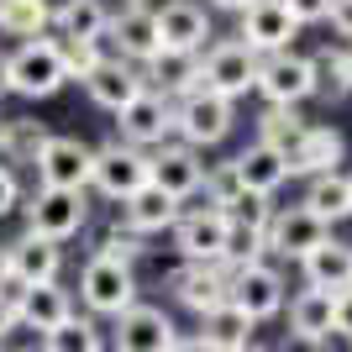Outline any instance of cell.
<instances>
[{
	"label": "cell",
	"instance_id": "cell-1",
	"mask_svg": "<svg viewBox=\"0 0 352 352\" xmlns=\"http://www.w3.org/2000/svg\"><path fill=\"white\" fill-rule=\"evenodd\" d=\"M6 74H11V95H27V100L58 95L63 79H69L58 37H21V47L6 58Z\"/></svg>",
	"mask_w": 352,
	"mask_h": 352
},
{
	"label": "cell",
	"instance_id": "cell-2",
	"mask_svg": "<svg viewBox=\"0 0 352 352\" xmlns=\"http://www.w3.org/2000/svg\"><path fill=\"white\" fill-rule=\"evenodd\" d=\"M232 121H236L232 100H226V95H216V89L195 85L190 95H179V111H174V132L184 137L190 147H216L221 137L232 132Z\"/></svg>",
	"mask_w": 352,
	"mask_h": 352
},
{
	"label": "cell",
	"instance_id": "cell-3",
	"mask_svg": "<svg viewBox=\"0 0 352 352\" xmlns=\"http://www.w3.org/2000/svg\"><path fill=\"white\" fill-rule=\"evenodd\" d=\"M89 206H85V190H58V184H37L27 200V232H43L53 242H69V236L85 232Z\"/></svg>",
	"mask_w": 352,
	"mask_h": 352
},
{
	"label": "cell",
	"instance_id": "cell-4",
	"mask_svg": "<svg viewBox=\"0 0 352 352\" xmlns=\"http://www.w3.org/2000/svg\"><path fill=\"white\" fill-rule=\"evenodd\" d=\"M252 89H258L263 100H279V105L310 100V95H316V58H300V53H289V47L263 53V58H258V79H252Z\"/></svg>",
	"mask_w": 352,
	"mask_h": 352
},
{
	"label": "cell",
	"instance_id": "cell-5",
	"mask_svg": "<svg viewBox=\"0 0 352 352\" xmlns=\"http://www.w3.org/2000/svg\"><path fill=\"white\" fill-rule=\"evenodd\" d=\"M79 300H85L95 316H121V310L137 300V279H132V263H116V258H105L95 252L79 274Z\"/></svg>",
	"mask_w": 352,
	"mask_h": 352
},
{
	"label": "cell",
	"instance_id": "cell-6",
	"mask_svg": "<svg viewBox=\"0 0 352 352\" xmlns=\"http://www.w3.org/2000/svg\"><path fill=\"white\" fill-rule=\"evenodd\" d=\"M174 232V248L190 258V263H221L226 252V236H232V216L221 206H206V210H179V221L168 226Z\"/></svg>",
	"mask_w": 352,
	"mask_h": 352
},
{
	"label": "cell",
	"instance_id": "cell-7",
	"mask_svg": "<svg viewBox=\"0 0 352 352\" xmlns=\"http://www.w3.org/2000/svg\"><path fill=\"white\" fill-rule=\"evenodd\" d=\"M89 184H95L105 200H121V195H132L137 184H147V153H142L137 142L95 147V158H89Z\"/></svg>",
	"mask_w": 352,
	"mask_h": 352
},
{
	"label": "cell",
	"instance_id": "cell-8",
	"mask_svg": "<svg viewBox=\"0 0 352 352\" xmlns=\"http://www.w3.org/2000/svg\"><path fill=\"white\" fill-rule=\"evenodd\" d=\"M252 79H258V53H252L248 43H216L206 58H200V85L226 95V100L248 95Z\"/></svg>",
	"mask_w": 352,
	"mask_h": 352
},
{
	"label": "cell",
	"instance_id": "cell-9",
	"mask_svg": "<svg viewBox=\"0 0 352 352\" xmlns=\"http://www.w3.org/2000/svg\"><path fill=\"white\" fill-rule=\"evenodd\" d=\"M116 126H121V142L153 147V142H163V137L174 132V105H168V95L142 85L126 105H116Z\"/></svg>",
	"mask_w": 352,
	"mask_h": 352
},
{
	"label": "cell",
	"instance_id": "cell-10",
	"mask_svg": "<svg viewBox=\"0 0 352 352\" xmlns=\"http://www.w3.org/2000/svg\"><path fill=\"white\" fill-rule=\"evenodd\" d=\"M105 37L116 43L121 58L147 63V58L163 47V37H158V11H147V0H126L116 16H105Z\"/></svg>",
	"mask_w": 352,
	"mask_h": 352
},
{
	"label": "cell",
	"instance_id": "cell-11",
	"mask_svg": "<svg viewBox=\"0 0 352 352\" xmlns=\"http://www.w3.org/2000/svg\"><path fill=\"white\" fill-rule=\"evenodd\" d=\"M89 158L95 147H85L79 137H47L37 147V184H58V190H85L89 184Z\"/></svg>",
	"mask_w": 352,
	"mask_h": 352
},
{
	"label": "cell",
	"instance_id": "cell-12",
	"mask_svg": "<svg viewBox=\"0 0 352 352\" xmlns=\"http://www.w3.org/2000/svg\"><path fill=\"white\" fill-rule=\"evenodd\" d=\"M226 300L232 305H242L252 316V321H268V316H279L284 310V279H279V268H268V263H242L232 274V289H226Z\"/></svg>",
	"mask_w": 352,
	"mask_h": 352
},
{
	"label": "cell",
	"instance_id": "cell-13",
	"mask_svg": "<svg viewBox=\"0 0 352 352\" xmlns=\"http://www.w3.org/2000/svg\"><path fill=\"white\" fill-rule=\"evenodd\" d=\"M242 43L252 47V53H279V47L294 43V32H300V21H294V11L284 6V0H252V6H242Z\"/></svg>",
	"mask_w": 352,
	"mask_h": 352
},
{
	"label": "cell",
	"instance_id": "cell-14",
	"mask_svg": "<svg viewBox=\"0 0 352 352\" xmlns=\"http://www.w3.org/2000/svg\"><path fill=\"white\" fill-rule=\"evenodd\" d=\"M174 342H179V331L158 305H137L132 300L116 316V347H126V352H174Z\"/></svg>",
	"mask_w": 352,
	"mask_h": 352
},
{
	"label": "cell",
	"instance_id": "cell-15",
	"mask_svg": "<svg viewBox=\"0 0 352 352\" xmlns=\"http://www.w3.org/2000/svg\"><path fill=\"white\" fill-rule=\"evenodd\" d=\"M326 232H331V226H326L310 206H289V210H274V216H268L263 242L279 252V258H305V252L316 248Z\"/></svg>",
	"mask_w": 352,
	"mask_h": 352
},
{
	"label": "cell",
	"instance_id": "cell-16",
	"mask_svg": "<svg viewBox=\"0 0 352 352\" xmlns=\"http://www.w3.org/2000/svg\"><path fill=\"white\" fill-rule=\"evenodd\" d=\"M168 289L200 316V310H210V305L226 300V289H232V268H226V263H190V258H184V268L168 274Z\"/></svg>",
	"mask_w": 352,
	"mask_h": 352
},
{
	"label": "cell",
	"instance_id": "cell-17",
	"mask_svg": "<svg viewBox=\"0 0 352 352\" xmlns=\"http://www.w3.org/2000/svg\"><path fill=\"white\" fill-rule=\"evenodd\" d=\"M147 179L158 190H168L174 200H190L200 190V179H206V163H200V153L190 142H179V147H163L158 158H147Z\"/></svg>",
	"mask_w": 352,
	"mask_h": 352
},
{
	"label": "cell",
	"instance_id": "cell-18",
	"mask_svg": "<svg viewBox=\"0 0 352 352\" xmlns=\"http://www.w3.org/2000/svg\"><path fill=\"white\" fill-rule=\"evenodd\" d=\"M179 206H184V200H174L168 190H158V184L147 179V184H137L132 195H121V221H126L132 232H142V236L147 232H168L179 221Z\"/></svg>",
	"mask_w": 352,
	"mask_h": 352
},
{
	"label": "cell",
	"instance_id": "cell-19",
	"mask_svg": "<svg viewBox=\"0 0 352 352\" xmlns=\"http://www.w3.org/2000/svg\"><path fill=\"white\" fill-rule=\"evenodd\" d=\"M252 316L232 300H221V305L200 310V347H216V352H242L252 342Z\"/></svg>",
	"mask_w": 352,
	"mask_h": 352
},
{
	"label": "cell",
	"instance_id": "cell-20",
	"mask_svg": "<svg viewBox=\"0 0 352 352\" xmlns=\"http://www.w3.org/2000/svg\"><path fill=\"white\" fill-rule=\"evenodd\" d=\"M200 85V53L190 47H158L153 58H147V89H158V95H190Z\"/></svg>",
	"mask_w": 352,
	"mask_h": 352
},
{
	"label": "cell",
	"instance_id": "cell-21",
	"mask_svg": "<svg viewBox=\"0 0 352 352\" xmlns=\"http://www.w3.org/2000/svg\"><path fill=\"white\" fill-rule=\"evenodd\" d=\"M6 258H11V279H21V284L58 279V268H63V252H58V242H53V236H43V232L16 236L11 248H6Z\"/></svg>",
	"mask_w": 352,
	"mask_h": 352
},
{
	"label": "cell",
	"instance_id": "cell-22",
	"mask_svg": "<svg viewBox=\"0 0 352 352\" xmlns=\"http://www.w3.org/2000/svg\"><path fill=\"white\" fill-rule=\"evenodd\" d=\"M331 310H337V289H300L289 300V337L294 342H326L331 337Z\"/></svg>",
	"mask_w": 352,
	"mask_h": 352
},
{
	"label": "cell",
	"instance_id": "cell-23",
	"mask_svg": "<svg viewBox=\"0 0 352 352\" xmlns=\"http://www.w3.org/2000/svg\"><path fill=\"white\" fill-rule=\"evenodd\" d=\"M142 85H147V79H142V74H137L126 58H121V53H116V58H100L95 69L85 74V89H89V100H95V105H105V111L126 105V100H132V95H137Z\"/></svg>",
	"mask_w": 352,
	"mask_h": 352
},
{
	"label": "cell",
	"instance_id": "cell-24",
	"mask_svg": "<svg viewBox=\"0 0 352 352\" xmlns=\"http://www.w3.org/2000/svg\"><path fill=\"white\" fill-rule=\"evenodd\" d=\"M158 37H163V47H190V53H200V43L210 37L206 6H195V0H168L158 11Z\"/></svg>",
	"mask_w": 352,
	"mask_h": 352
},
{
	"label": "cell",
	"instance_id": "cell-25",
	"mask_svg": "<svg viewBox=\"0 0 352 352\" xmlns=\"http://www.w3.org/2000/svg\"><path fill=\"white\" fill-rule=\"evenodd\" d=\"M300 263H305V279L316 284V289H347V284H352V248L337 242L331 232H326Z\"/></svg>",
	"mask_w": 352,
	"mask_h": 352
},
{
	"label": "cell",
	"instance_id": "cell-26",
	"mask_svg": "<svg viewBox=\"0 0 352 352\" xmlns=\"http://www.w3.org/2000/svg\"><path fill=\"white\" fill-rule=\"evenodd\" d=\"M236 179H242V190H258V195H274L289 179V163H284L279 147H268V142H252L248 153H236L232 158Z\"/></svg>",
	"mask_w": 352,
	"mask_h": 352
},
{
	"label": "cell",
	"instance_id": "cell-27",
	"mask_svg": "<svg viewBox=\"0 0 352 352\" xmlns=\"http://www.w3.org/2000/svg\"><path fill=\"white\" fill-rule=\"evenodd\" d=\"M337 158H342V132L337 126H305L300 142L284 153L289 174H321V168H337Z\"/></svg>",
	"mask_w": 352,
	"mask_h": 352
},
{
	"label": "cell",
	"instance_id": "cell-28",
	"mask_svg": "<svg viewBox=\"0 0 352 352\" xmlns=\"http://www.w3.org/2000/svg\"><path fill=\"white\" fill-rule=\"evenodd\" d=\"M300 206H310L316 216L331 226V221H347L352 216V179L337 174V168H321V174H310V190Z\"/></svg>",
	"mask_w": 352,
	"mask_h": 352
},
{
	"label": "cell",
	"instance_id": "cell-29",
	"mask_svg": "<svg viewBox=\"0 0 352 352\" xmlns=\"http://www.w3.org/2000/svg\"><path fill=\"white\" fill-rule=\"evenodd\" d=\"M69 289H58V279H37V284H21V321L47 331V326H58L69 316Z\"/></svg>",
	"mask_w": 352,
	"mask_h": 352
},
{
	"label": "cell",
	"instance_id": "cell-30",
	"mask_svg": "<svg viewBox=\"0 0 352 352\" xmlns=\"http://www.w3.org/2000/svg\"><path fill=\"white\" fill-rule=\"evenodd\" d=\"M53 27L47 0H0V37H43Z\"/></svg>",
	"mask_w": 352,
	"mask_h": 352
},
{
	"label": "cell",
	"instance_id": "cell-31",
	"mask_svg": "<svg viewBox=\"0 0 352 352\" xmlns=\"http://www.w3.org/2000/svg\"><path fill=\"white\" fill-rule=\"evenodd\" d=\"M105 6L100 0H63V6H53V27L63 32V37H105Z\"/></svg>",
	"mask_w": 352,
	"mask_h": 352
},
{
	"label": "cell",
	"instance_id": "cell-32",
	"mask_svg": "<svg viewBox=\"0 0 352 352\" xmlns=\"http://www.w3.org/2000/svg\"><path fill=\"white\" fill-rule=\"evenodd\" d=\"M310 121H300V111L294 105H279V100H268L263 121H258V142L268 147H279V153H289L294 142H300V132H305Z\"/></svg>",
	"mask_w": 352,
	"mask_h": 352
},
{
	"label": "cell",
	"instance_id": "cell-33",
	"mask_svg": "<svg viewBox=\"0 0 352 352\" xmlns=\"http://www.w3.org/2000/svg\"><path fill=\"white\" fill-rule=\"evenodd\" d=\"M43 347L47 352H100V331H95V321H79L69 310L58 326L43 331Z\"/></svg>",
	"mask_w": 352,
	"mask_h": 352
},
{
	"label": "cell",
	"instance_id": "cell-34",
	"mask_svg": "<svg viewBox=\"0 0 352 352\" xmlns=\"http://www.w3.org/2000/svg\"><path fill=\"white\" fill-rule=\"evenodd\" d=\"M43 142H47L43 121L16 116V121H6V137H0V158H6V163H37V147H43Z\"/></svg>",
	"mask_w": 352,
	"mask_h": 352
},
{
	"label": "cell",
	"instance_id": "cell-35",
	"mask_svg": "<svg viewBox=\"0 0 352 352\" xmlns=\"http://www.w3.org/2000/svg\"><path fill=\"white\" fill-rule=\"evenodd\" d=\"M316 95H326V100H347V95H352L347 53H326V58H316Z\"/></svg>",
	"mask_w": 352,
	"mask_h": 352
},
{
	"label": "cell",
	"instance_id": "cell-36",
	"mask_svg": "<svg viewBox=\"0 0 352 352\" xmlns=\"http://www.w3.org/2000/svg\"><path fill=\"white\" fill-rule=\"evenodd\" d=\"M100 43H105V37H58V53H63V69H69V79H85V74L105 58Z\"/></svg>",
	"mask_w": 352,
	"mask_h": 352
},
{
	"label": "cell",
	"instance_id": "cell-37",
	"mask_svg": "<svg viewBox=\"0 0 352 352\" xmlns=\"http://www.w3.org/2000/svg\"><path fill=\"white\" fill-rule=\"evenodd\" d=\"M200 190L210 195V206H232L236 195H242V179H236V168L232 163H216V168H206V179H200Z\"/></svg>",
	"mask_w": 352,
	"mask_h": 352
},
{
	"label": "cell",
	"instance_id": "cell-38",
	"mask_svg": "<svg viewBox=\"0 0 352 352\" xmlns=\"http://www.w3.org/2000/svg\"><path fill=\"white\" fill-rule=\"evenodd\" d=\"M100 252H105V258H116V263H137L147 248H142V232H132V226L121 232V226H116V232H105Z\"/></svg>",
	"mask_w": 352,
	"mask_h": 352
},
{
	"label": "cell",
	"instance_id": "cell-39",
	"mask_svg": "<svg viewBox=\"0 0 352 352\" xmlns=\"http://www.w3.org/2000/svg\"><path fill=\"white\" fill-rule=\"evenodd\" d=\"M16 316H21V279H6L0 284V337L16 326Z\"/></svg>",
	"mask_w": 352,
	"mask_h": 352
},
{
	"label": "cell",
	"instance_id": "cell-40",
	"mask_svg": "<svg viewBox=\"0 0 352 352\" xmlns=\"http://www.w3.org/2000/svg\"><path fill=\"white\" fill-rule=\"evenodd\" d=\"M331 331L352 337V284H347V289H337V310H331Z\"/></svg>",
	"mask_w": 352,
	"mask_h": 352
},
{
	"label": "cell",
	"instance_id": "cell-41",
	"mask_svg": "<svg viewBox=\"0 0 352 352\" xmlns=\"http://www.w3.org/2000/svg\"><path fill=\"white\" fill-rule=\"evenodd\" d=\"M284 6H289L294 21L305 27V21H326V6H331V0H284Z\"/></svg>",
	"mask_w": 352,
	"mask_h": 352
},
{
	"label": "cell",
	"instance_id": "cell-42",
	"mask_svg": "<svg viewBox=\"0 0 352 352\" xmlns=\"http://www.w3.org/2000/svg\"><path fill=\"white\" fill-rule=\"evenodd\" d=\"M16 200H21V190H16V174H11V163H0V216H11Z\"/></svg>",
	"mask_w": 352,
	"mask_h": 352
},
{
	"label": "cell",
	"instance_id": "cell-43",
	"mask_svg": "<svg viewBox=\"0 0 352 352\" xmlns=\"http://www.w3.org/2000/svg\"><path fill=\"white\" fill-rule=\"evenodd\" d=\"M326 21H331L342 37H352V0H331V6H326Z\"/></svg>",
	"mask_w": 352,
	"mask_h": 352
},
{
	"label": "cell",
	"instance_id": "cell-44",
	"mask_svg": "<svg viewBox=\"0 0 352 352\" xmlns=\"http://www.w3.org/2000/svg\"><path fill=\"white\" fill-rule=\"evenodd\" d=\"M216 11H242V6H252V0H210Z\"/></svg>",
	"mask_w": 352,
	"mask_h": 352
},
{
	"label": "cell",
	"instance_id": "cell-45",
	"mask_svg": "<svg viewBox=\"0 0 352 352\" xmlns=\"http://www.w3.org/2000/svg\"><path fill=\"white\" fill-rule=\"evenodd\" d=\"M11 279V258H6V248H0V284Z\"/></svg>",
	"mask_w": 352,
	"mask_h": 352
},
{
	"label": "cell",
	"instance_id": "cell-46",
	"mask_svg": "<svg viewBox=\"0 0 352 352\" xmlns=\"http://www.w3.org/2000/svg\"><path fill=\"white\" fill-rule=\"evenodd\" d=\"M0 95H11V74H6V58H0Z\"/></svg>",
	"mask_w": 352,
	"mask_h": 352
},
{
	"label": "cell",
	"instance_id": "cell-47",
	"mask_svg": "<svg viewBox=\"0 0 352 352\" xmlns=\"http://www.w3.org/2000/svg\"><path fill=\"white\" fill-rule=\"evenodd\" d=\"M347 74H352V47H347Z\"/></svg>",
	"mask_w": 352,
	"mask_h": 352
},
{
	"label": "cell",
	"instance_id": "cell-48",
	"mask_svg": "<svg viewBox=\"0 0 352 352\" xmlns=\"http://www.w3.org/2000/svg\"><path fill=\"white\" fill-rule=\"evenodd\" d=\"M0 137H6V116H0Z\"/></svg>",
	"mask_w": 352,
	"mask_h": 352
},
{
	"label": "cell",
	"instance_id": "cell-49",
	"mask_svg": "<svg viewBox=\"0 0 352 352\" xmlns=\"http://www.w3.org/2000/svg\"><path fill=\"white\" fill-rule=\"evenodd\" d=\"M347 179H352V174H347Z\"/></svg>",
	"mask_w": 352,
	"mask_h": 352
}]
</instances>
